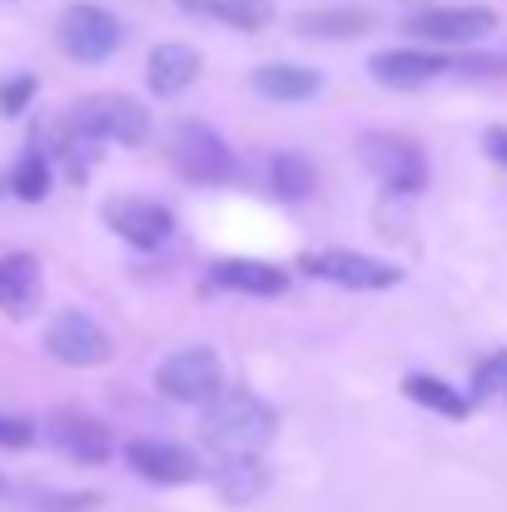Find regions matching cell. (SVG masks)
<instances>
[{
  "label": "cell",
  "mask_w": 507,
  "mask_h": 512,
  "mask_svg": "<svg viewBox=\"0 0 507 512\" xmlns=\"http://www.w3.org/2000/svg\"><path fill=\"white\" fill-rule=\"evenodd\" d=\"M274 428H279L274 403H264L249 388H224L214 403H204V423H199L204 443L219 458H259L274 443Z\"/></svg>",
  "instance_id": "6da1fadb"
},
{
  "label": "cell",
  "mask_w": 507,
  "mask_h": 512,
  "mask_svg": "<svg viewBox=\"0 0 507 512\" xmlns=\"http://www.w3.org/2000/svg\"><path fill=\"white\" fill-rule=\"evenodd\" d=\"M65 120L100 145H145L150 140V110L130 95H85L70 105Z\"/></svg>",
  "instance_id": "7a4b0ae2"
},
{
  "label": "cell",
  "mask_w": 507,
  "mask_h": 512,
  "mask_svg": "<svg viewBox=\"0 0 507 512\" xmlns=\"http://www.w3.org/2000/svg\"><path fill=\"white\" fill-rule=\"evenodd\" d=\"M358 160H363V170L373 174L383 189H393V194H418V189L428 184V155H423V145L408 140V135L368 130V135L358 140Z\"/></svg>",
  "instance_id": "3957f363"
},
{
  "label": "cell",
  "mask_w": 507,
  "mask_h": 512,
  "mask_svg": "<svg viewBox=\"0 0 507 512\" xmlns=\"http://www.w3.org/2000/svg\"><path fill=\"white\" fill-rule=\"evenodd\" d=\"M169 165L184 174L189 184H229L239 165H234V150L199 120H179L174 135H169Z\"/></svg>",
  "instance_id": "277c9868"
},
{
  "label": "cell",
  "mask_w": 507,
  "mask_h": 512,
  "mask_svg": "<svg viewBox=\"0 0 507 512\" xmlns=\"http://www.w3.org/2000/svg\"><path fill=\"white\" fill-rule=\"evenodd\" d=\"M155 388L165 393L169 403H199V408H204V403H214V398L224 393V363H219V353L204 348V343L179 348V353H169L165 363H160Z\"/></svg>",
  "instance_id": "5b68a950"
},
{
  "label": "cell",
  "mask_w": 507,
  "mask_h": 512,
  "mask_svg": "<svg viewBox=\"0 0 507 512\" xmlns=\"http://www.w3.org/2000/svg\"><path fill=\"white\" fill-rule=\"evenodd\" d=\"M120 40H125V25H120L105 5L80 0V5H70V10L60 15V50H65L70 60H80V65L110 60V55L120 50Z\"/></svg>",
  "instance_id": "8992f818"
},
{
  "label": "cell",
  "mask_w": 507,
  "mask_h": 512,
  "mask_svg": "<svg viewBox=\"0 0 507 512\" xmlns=\"http://www.w3.org/2000/svg\"><path fill=\"white\" fill-rule=\"evenodd\" d=\"M304 274L338 284V289H358V294H378V289H393L403 274L388 264V259H373V254H353V249H319V254H304L299 259Z\"/></svg>",
  "instance_id": "52a82bcc"
},
{
  "label": "cell",
  "mask_w": 507,
  "mask_h": 512,
  "mask_svg": "<svg viewBox=\"0 0 507 512\" xmlns=\"http://www.w3.org/2000/svg\"><path fill=\"white\" fill-rule=\"evenodd\" d=\"M45 353H50L55 363H65V368H100V363H110L115 343H110V334H105L90 314L65 309V314H55L50 329H45Z\"/></svg>",
  "instance_id": "ba28073f"
},
{
  "label": "cell",
  "mask_w": 507,
  "mask_h": 512,
  "mask_svg": "<svg viewBox=\"0 0 507 512\" xmlns=\"http://www.w3.org/2000/svg\"><path fill=\"white\" fill-rule=\"evenodd\" d=\"M105 224L130 244V249H160L169 244V234H174V214H169L160 199H140V194H115V199H105Z\"/></svg>",
  "instance_id": "9c48e42d"
},
{
  "label": "cell",
  "mask_w": 507,
  "mask_h": 512,
  "mask_svg": "<svg viewBox=\"0 0 507 512\" xmlns=\"http://www.w3.org/2000/svg\"><path fill=\"white\" fill-rule=\"evenodd\" d=\"M498 30V15L488 5H428L408 15V35L433 40V45H468Z\"/></svg>",
  "instance_id": "30bf717a"
},
{
  "label": "cell",
  "mask_w": 507,
  "mask_h": 512,
  "mask_svg": "<svg viewBox=\"0 0 507 512\" xmlns=\"http://www.w3.org/2000/svg\"><path fill=\"white\" fill-rule=\"evenodd\" d=\"M45 433H50V443H55L65 458H75V463H105V458L115 453L110 428H105L95 413H80V408H55V413L45 418Z\"/></svg>",
  "instance_id": "8fae6325"
},
{
  "label": "cell",
  "mask_w": 507,
  "mask_h": 512,
  "mask_svg": "<svg viewBox=\"0 0 507 512\" xmlns=\"http://www.w3.org/2000/svg\"><path fill=\"white\" fill-rule=\"evenodd\" d=\"M125 463L145 478V483H194L204 468H199V458L189 453V448H174V443H155V438H135V443H125Z\"/></svg>",
  "instance_id": "7c38bea8"
},
{
  "label": "cell",
  "mask_w": 507,
  "mask_h": 512,
  "mask_svg": "<svg viewBox=\"0 0 507 512\" xmlns=\"http://www.w3.org/2000/svg\"><path fill=\"white\" fill-rule=\"evenodd\" d=\"M443 70H453L443 55L433 50H378L368 60V75L388 90H418V85H433Z\"/></svg>",
  "instance_id": "4fadbf2b"
},
{
  "label": "cell",
  "mask_w": 507,
  "mask_h": 512,
  "mask_svg": "<svg viewBox=\"0 0 507 512\" xmlns=\"http://www.w3.org/2000/svg\"><path fill=\"white\" fill-rule=\"evenodd\" d=\"M209 284L214 289H229V294H259V299H274L289 289V274L279 264H264V259H219L209 269Z\"/></svg>",
  "instance_id": "5bb4252c"
},
{
  "label": "cell",
  "mask_w": 507,
  "mask_h": 512,
  "mask_svg": "<svg viewBox=\"0 0 507 512\" xmlns=\"http://www.w3.org/2000/svg\"><path fill=\"white\" fill-rule=\"evenodd\" d=\"M194 75H199V50H189V45H179V40L155 45L150 60H145V80H150V90H155L160 100L184 95V90L194 85Z\"/></svg>",
  "instance_id": "9a60e30c"
},
{
  "label": "cell",
  "mask_w": 507,
  "mask_h": 512,
  "mask_svg": "<svg viewBox=\"0 0 507 512\" xmlns=\"http://www.w3.org/2000/svg\"><path fill=\"white\" fill-rule=\"evenodd\" d=\"M249 85L264 95V100H284V105H299V100H314L324 90V75L309 70V65H259L249 75Z\"/></svg>",
  "instance_id": "2e32d148"
},
{
  "label": "cell",
  "mask_w": 507,
  "mask_h": 512,
  "mask_svg": "<svg viewBox=\"0 0 507 512\" xmlns=\"http://www.w3.org/2000/svg\"><path fill=\"white\" fill-rule=\"evenodd\" d=\"M35 299H40V259L25 254V249L5 254L0 259V309L20 319V314L35 309Z\"/></svg>",
  "instance_id": "e0dca14e"
},
{
  "label": "cell",
  "mask_w": 507,
  "mask_h": 512,
  "mask_svg": "<svg viewBox=\"0 0 507 512\" xmlns=\"http://www.w3.org/2000/svg\"><path fill=\"white\" fill-rule=\"evenodd\" d=\"M194 20H214L229 30H264L274 20V0H174Z\"/></svg>",
  "instance_id": "ac0fdd59"
},
{
  "label": "cell",
  "mask_w": 507,
  "mask_h": 512,
  "mask_svg": "<svg viewBox=\"0 0 507 512\" xmlns=\"http://www.w3.org/2000/svg\"><path fill=\"white\" fill-rule=\"evenodd\" d=\"M269 488V468L259 458H219L214 468V493L224 503H254Z\"/></svg>",
  "instance_id": "d6986e66"
},
{
  "label": "cell",
  "mask_w": 507,
  "mask_h": 512,
  "mask_svg": "<svg viewBox=\"0 0 507 512\" xmlns=\"http://www.w3.org/2000/svg\"><path fill=\"white\" fill-rule=\"evenodd\" d=\"M269 189L279 194V199H309L314 189H319V170H314V160L309 155H299V150H279L274 160H269Z\"/></svg>",
  "instance_id": "ffe728a7"
},
{
  "label": "cell",
  "mask_w": 507,
  "mask_h": 512,
  "mask_svg": "<svg viewBox=\"0 0 507 512\" xmlns=\"http://www.w3.org/2000/svg\"><path fill=\"white\" fill-rule=\"evenodd\" d=\"M403 393H408L413 403L443 413V418H468V408H473L453 383H443V378H433V373H408V378H403Z\"/></svg>",
  "instance_id": "44dd1931"
},
{
  "label": "cell",
  "mask_w": 507,
  "mask_h": 512,
  "mask_svg": "<svg viewBox=\"0 0 507 512\" xmlns=\"http://www.w3.org/2000/svg\"><path fill=\"white\" fill-rule=\"evenodd\" d=\"M373 25L368 10H309L294 20L299 35H324V40H348V35H363Z\"/></svg>",
  "instance_id": "7402d4cb"
},
{
  "label": "cell",
  "mask_w": 507,
  "mask_h": 512,
  "mask_svg": "<svg viewBox=\"0 0 507 512\" xmlns=\"http://www.w3.org/2000/svg\"><path fill=\"white\" fill-rule=\"evenodd\" d=\"M50 155L30 140V150L15 160V170H10V189H15V199H25V204H40L45 194H50Z\"/></svg>",
  "instance_id": "603a6c76"
},
{
  "label": "cell",
  "mask_w": 507,
  "mask_h": 512,
  "mask_svg": "<svg viewBox=\"0 0 507 512\" xmlns=\"http://www.w3.org/2000/svg\"><path fill=\"white\" fill-rule=\"evenodd\" d=\"M498 393H507V348L488 353V358L473 368V403H483V398H498Z\"/></svg>",
  "instance_id": "cb8c5ba5"
},
{
  "label": "cell",
  "mask_w": 507,
  "mask_h": 512,
  "mask_svg": "<svg viewBox=\"0 0 507 512\" xmlns=\"http://www.w3.org/2000/svg\"><path fill=\"white\" fill-rule=\"evenodd\" d=\"M30 512H90L100 508V493H25Z\"/></svg>",
  "instance_id": "d4e9b609"
},
{
  "label": "cell",
  "mask_w": 507,
  "mask_h": 512,
  "mask_svg": "<svg viewBox=\"0 0 507 512\" xmlns=\"http://www.w3.org/2000/svg\"><path fill=\"white\" fill-rule=\"evenodd\" d=\"M30 100H35V75H15V80L0 85V110L5 115H20Z\"/></svg>",
  "instance_id": "484cf974"
},
{
  "label": "cell",
  "mask_w": 507,
  "mask_h": 512,
  "mask_svg": "<svg viewBox=\"0 0 507 512\" xmlns=\"http://www.w3.org/2000/svg\"><path fill=\"white\" fill-rule=\"evenodd\" d=\"M30 443H35V423L0 413V448H30Z\"/></svg>",
  "instance_id": "4316f807"
},
{
  "label": "cell",
  "mask_w": 507,
  "mask_h": 512,
  "mask_svg": "<svg viewBox=\"0 0 507 512\" xmlns=\"http://www.w3.org/2000/svg\"><path fill=\"white\" fill-rule=\"evenodd\" d=\"M483 150H488V160H493V165H503L507 170V130L503 125H493V130L483 135Z\"/></svg>",
  "instance_id": "83f0119b"
},
{
  "label": "cell",
  "mask_w": 507,
  "mask_h": 512,
  "mask_svg": "<svg viewBox=\"0 0 507 512\" xmlns=\"http://www.w3.org/2000/svg\"><path fill=\"white\" fill-rule=\"evenodd\" d=\"M0 493H5V483H0Z\"/></svg>",
  "instance_id": "f1b7e54d"
}]
</instances>
